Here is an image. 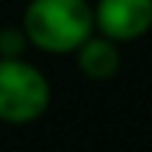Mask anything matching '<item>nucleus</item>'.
<instances>
[{
	"instance_id": "obj_4",
	"label": "nucleus",
	"mask_w": 152,
	"mask_h": 152,
	"mask_svg": "<svg viewBox=\"0 0 152 152\" xmlns=\"http://www.w3.org/2000/svg\"><path fill=\"white\" fill-rule=\"evenodd\" d=\"M76 62H79V71L90 82H107L121 68L118 42H113L104 34H93L76 48Z\"/></svg>"
},
{
	"instance_id": "obj_5",
	"label": "nucleus",
	"mask_w": 152,
	"mask_h": 152,
	"mask_svg": "<svg viewBox=\"0 0 152 152\" xmlns=\"http://www.w3.org/2000/svg\"><path fill=\"white\" fill-rule=\"evenodd\" d=\"M28 45L31 42H28L23 28H3V31H0V56H3V59H17V56H23Z\"/></svg>"
},
{
	"instance_id": "obj_2",
	"label": "nucleus",
	"mask_w": 152,
	"mask_h": 152,
	"mask_svg": "<svg viewBox=\"0 0 152 152\" xmlns=\"http://www.w3.org/2000/svg\"><path fill=\"white\" fill-rule=\"evenodd\" d=\"M51 107V82L37 65L0 56V121L31 124Z\"/></svg>"
},
{
	"instance_id": "obj_1",
	"label": "nucleus",
	"mask_w": 152,
	"mask_h": 152,
	"mask_svg": "<svg viewBox=\"0 0 152 152\" xmlns=\"http://www.w3.org/2000/svg\"><path fill=\"white\" fill-rule=\"evenodd\" d=\"M23 31L45 54H71L96 31L87 0H31L23 11Z\"/></svg>"
},
{
	"instance_id": "obj_3",
	"label": "nucleus",
	"mask_w": 152,
	"mask_h": 152,
	"mask_svg": "<svg viewBox=\"0 0 152 152\" xmlns=\"http://www.w3.org/2000/svg\"><path fill=\"white\" fill-rule=\"evenodd\" d=\"M99 34L113 42H132L152 28V0H99L93 6Z\"/></svg>"
}]
</instances>
